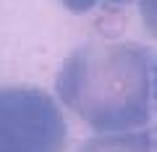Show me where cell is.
Here are the masks:
<instances>
[{
	"instance_id": "obj_1",
	"label": "cell",
	"mask_w": 157,
	"mask_h": 152,
	"mask_svg": "<svg viewBox=\"0 0 157 152\" xmlns=\"http://www.w3.org/2000/svg\"><path fill=\"white\" fill-rule=\"evenodd\" d=\"M55 100L94 134L147 129L155 115V53L141 42H86L60 63Z\"/></svg>"
},
{
	"instance_id": "obj_4",
	"label": "cell",
	"mask_w": 157,
	"mask_h": 152,
	"mask_svg": "<svg viewBox=\"0 0 157 152\" xmlns=\"http://www.w3.org/2000/svg\"><path fill=\"white\" fill-rule=\"evenodd\" d=\"M63 6L68 8L71 13H86L92 11L94 6H100V3H115V6H126V3H131V0H60Z\"/></svg>"
},
{
	"instance_id": "obj_3",
	"label": "cell",
	"mask_w": 157,
	"mask_h": 152,
	"mask_svg": "<svg viewBox=\"0 0 157 152\" xmlns=\"http://www.w3.org/2000/svg\"><path fill=\"white\" fill-rule=\"evenodd\" d=\"M76 152H155V131H118V134H94Z\"/></svg>"
},
{
	"instance_id": "obj_2",
	"label": "cell",
	"mask_w": 157,
	"mask_h": 152,
	"mask_svg": "<svg viewBox=\"0 0 157 152\" xmlns=\"http://www.w3.org/2000/svg\"><path fill=\"white\" fill-rule=\"evenodd\" d=\"M68 126L60 102L29 84L0 89V152H63Z\"/></svg>"
}]
</instances>
